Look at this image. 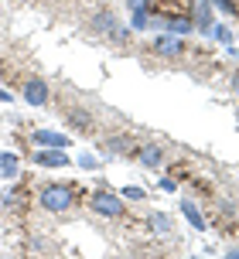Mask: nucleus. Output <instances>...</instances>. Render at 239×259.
Listing matches in <instances>:
<instances>
[{
  "mask_svg": "<svg viewBox=\"0 0 239 259\" xmlns=\"http://www.w3.org/2000/svg\"><path fill=\"white\" fill-rule=\"evenodd\" d=\"M41 205L48 208V211H65L72 205V188L68 184H48L41 191Z\"/></svg>",
  "mask_w": 239,
  "mask_h": 259,
  "instance_id": "1",
  "label": "nucleus"
},
{
  "mask_svg": "<svg viewBox=\"0 0 239 259\" xmlns=\"http://www.w3.org/2000/svg\"><path fill=\"white\" fill-rule=\"evenodd\" d=\"M93 208L99 211V215H106V219H120L127 205L120 201L116 194H109V191H96V194H93Z\"/></svg>",
  "mask_w": 239,
  "mask_h": 259,
  "instance_id": "2",
  "label": "nucleus"
},
{
  "mask_svg": "<svg viewBox=\"0 0 239 259\" xmlns=\"http://www.w3.org/2000/svg\"><path fill=\"white\" fill-rule=\"evenodd\" d=\"M24 103L27 106H45L48 103V85H45V78H27L24 82Z\"/></svg>",
  "mask_w": 239,
  "mask_h": 259,
  "instance_id": "3",
  "label": "nucleus"
},
{
  "mask_svg": "<svg viewBox=\"0 0 239 259\" xmlns=\"http://www.w3.org/2000/svg\"><path fill=\"white\" fill-rule=\"evenodd\" d=\"M31 140L38 143V147H55V150H62V147H68V137H62V133H55V130H34V137Z\"/></svg>",
  "mask_w": 239,
  "mask_h": 259,
  "instance_id": "4",
  "label": "nucleus"
},
{
  "mask_svg": "<svg viewBox=\"0 0 239 259\" xmlns=\"http://www.w3.org/2000/svg\"><path fill=\"white\" fill-rule=\"evenodd\" d=\"M34 164H41V167H68V157L52 147V150H38L34 154Z\"/></svg>",
  "mask_w": 239,
  "mask_h": 259,
  "instance_id": "5",
  "label": "nucleus"
},
{
  "mask_svg": "<svg viewBox=\"0 0 239 259\" xmlns=\"http://www.w3.org/2000/svg\"><path fill=\"white\" fill-rule=\"evenodd\" d=\"M17 170H21V164H17V154H0V178L14 181V178H17Z\"/></svg>",
  "mask_w": 239,
  "mask_h": 259,
  "instance_id": "6",
  "label": "nucleus"
},
{
  "mask_svg": "<svg viewBox=\"0 0 239 259\" xmlns=\"http://www.w3.org/2000/svg\"><path fill=\"white\" fill-rule=\"evenodd\" d=\"M96 27L103 31V34H109V38H120V24H116V17L109 11H103L99 17H96Z\"/></svg>",
  "mask_w": 239,
  "mask_h": 259,
  "instance_id": "7",
  "label": "nucleus"
},
{
  "mask_svg": "<svg viewBox=\"0 0 239 259\" xmlns=\"http://www.w3.org/2000/svg\"><path fill=\"white\" fill-rule=\"evenodd\" d=\"M195 0H154V11L161 14H181L185 7H191Z\"/></svg>",
  "mask_w": 239,
  "mask_h": 259,
  "instance_id": "8",
  "label": "nucleus"
},
{
  "mask_svg": "<svg viewBox=\"0 0 239 259\" xmlns=\"http://www.w3.org/2000/svg\"><path fill=\"white\" fill-rule=\"evenodd\" d=\"M195 21H198L202 31H209V24H212V4L209 0H198L195 4Z\"/></svg>",
  "mask_w": 239,
  "mask_h": 259,
  "instance_id": "9",
  "label": "nucleus"
},
{
  "mask_svg": "<svg viewBox=\"0 0 239 259\" xmlns=\"http://www.w3.org/2000/svg\"><path fill=\"white\" fill-rule=\"evenodd\" d=\"M181 211H185V219L191 222V229H198V232H205V219H202V211L191 201H181Z\"/></svg>",
  "mask_w": 239,
  "mask_h": 259,
  "instance_id": "10",
  "label": "nucleus"
},
{
  "mask_svg": "<svg viewBox=\"0 0 239 259\" xmlns=\"http://www.w3.org/2000/svg\"><path fill=\"white\" fill-rule=\"evenodd\" d=\"M154 52H161V55H178V52H181V38H157V41H154Z\"/></svg>",
  "mask_w": 239,
  "mask_h": 259,
  "instance_id": "11",
  "label": "nucleus"
},
{
  "mask_svg": "<svg viewBox=\"0 0 239 259\" xmlns=\"http://www.w3.org/2000/svg\"><path fill=\"white\" fill-rule=\"evenodd\" d=\"M140 160H144L147 167H157V164H161V147H154V143L144 147V150H140Z\"/></svg>",
  "mask_w": 239,
  "mask_h": 259,
  "instance_id": "12",
  "label": "nucleus"
},
{
  "mask_svg": "<svg viewBox=\"0 0 239 259\" xmlns=\"http://www.w3.org/2000/svg\"><path fill=\"white\" fill-rule=\"evenodd\" d=\"M168 27H171L174 34H188V31H191V21H188V17H171Z\"/></svg>",
  "mask_w": 239,
  "mask_h": 259,
  "instance_id": "13",
  "label": "nucleus"
},
{
  "mask_svg": "<svg viewBox=\"0 0 239 259\" xmlns=\"http://www.w3.org/2000/svg\"><path fill=\"white\" fill-rule=\"evenodd\" d=\"M150 225H154V232H168L171 219H168V215H150Z\"/></svg>",
  "mask_w": 239,
  "mask_h": 259,
  "instance_id": "14",
  "label": "nucleus"
},
{
  "mask_svg": "<svg viewBox=\"0 0 239 259\" xmlns=\"http://www.w3.org/2000/svg\"><path fill=\"white\" fill-rule=\"evenodd\" d=\"M127 147H130V140H127V137H113V140H109V150H127Z\"/></svg>",
  "mask_w": 239,
  "mask_h": 259,
  "instance_id": "15",
  "label": "nucleus"
},
{
  "mask_svg": "<svg viewBox=\"0 0 239 259\" xmlns=\"http://www.w3.org/2000/svg\"><path fill=\"white\" fill-rule=\"evenodd\" d=\"M79 167L93 170V167H96V157H93V154H82V157H79Z\"/></svg>",
  "mask_w": 239,
  "mask_h": 259,
  "instance_id": "16",
  "label": "nucleus"
},
{
  "mask_svg": "<svg viewBox=\"0 0 239 259\" xmlns=\"http://www.w3.org/2000/svg\"><path fill=\"white\" fill-rule=\"evenodd\" d=\"M215 38L222 41V45H229V41H232V34H229V27H215Z\"/></svg>",
  "mask_w": 239,
  "mask_h": 259,
  "instance_id": "17",
  "label": "nucleus"
},
{
  "mask_svg": "<svg viewBox=\"0 0 239 259\" xmlns=\"http://www.w3.org/2000/svg\"><path fill=\"white\" fill-rule=\"evenodd\" d=\"M123 198H130V201H140V198H144V191H140V188H127V191H123Z\"/></svg>",
  "mask_w": 239,
  "mask_h": 259,
  "instance_id": "18",
  "label": "nucleus"
},
{
  "mask_svg": "<svg viewBox=\"0 0 239 259\" xmlns=\"http://www.w3.org/2000/svg\"><path fill=\"white\" fill-rule=\"evenodd\" d=\"M133 27H147V11H137V14H133Z\"/></svg>",
  "mask_w": 239,
  "mask_h": 259,
  "instance_id": "19",
  "label": "nucleus"
},
{
  "mask_svg": "<svg viewBox=\"0 0 239 259\" xmlns=\"http://www.w3.org/2000/svg\"><path fill=\"white\" fill-rule=\"evenodd\" d=\"M215 4H219V7H222V11H229V14H236V4H232V0H215Z\"/></svg>",
  "mask_w": 239,
  "mask_h": 259,
  "instance_id": "20",
  "label": "nucleus"
},
{
  "mask_svg": "<svg viewBox=\"0 0 239 259\" xmlns=\"http://www.w3.org/2000/svg\"><path fill=\"white\" fill-rule=\"evenodd\" d=\"M127 4H130V7H133V11H147V7H144V4H147V0H127Z\"/></svg>",
  "mask_w": 239,
  "mask_h": 259,
  "instance_id": "21",
  "label": "nucleus"
},
{
  "mask_svg": "<svg viewBox=\"0 0 239 259\" xmlns=\"http://www.w3.org/2000/svg\"><path fill=\"white\" fill-rule=\"evenodd\" d=\"M11 99H14L11 92H7V89H0V103H11Z\"/></svg>",
  "mask_w": 239,
  "mask_h": 259,
  "instance_id": "22",
  "label": "nucleus"
},
{
  "mask_svg": "<svg viewBox=\"0 0 239 259\" xmlns=\"http://www.w3.org/2000/svg\"><path fill=\"white\" fill-rule=\"evenodd\" d=\"M236 89H239V78H236Z\"/></svg>",
  "mask_w": 239,
  "mask_h": 259,
  "instance_id": "23",
  "label": "nucleus"
}]
</instances>
